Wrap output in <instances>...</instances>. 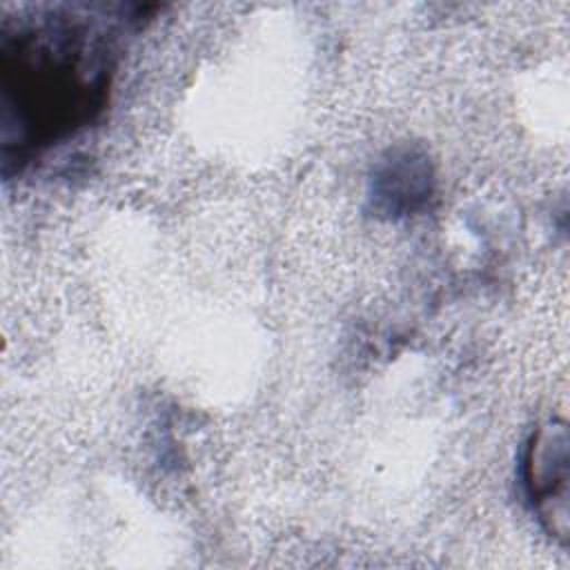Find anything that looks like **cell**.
Here are the masks:
<instances>
[{
    "mask_svg": "<svg viewBox=\"0 0 570 570\" xmlns=\"http://www.w3.org/2000/svg\"><path fill=\"white\" fill-rule=\"evenodd\" d=\"M563 421L541 423L523 456V485L543 530L559 543L570 534V450Z\"/></svg>",
    "mask_w": 570,
    "mask_h": 570,
    "instance_id": "6da1fadb",
    "label": "cell"
}]
</instances>
